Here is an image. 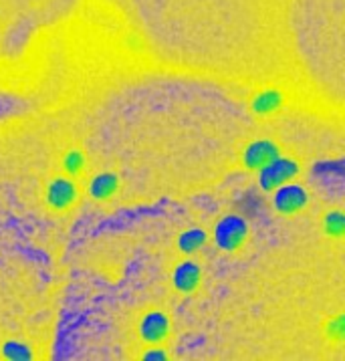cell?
Masks as SVG:
<instances>
[{
  "mask_svg": "<svg viewBox=\"0 0 345 361\" xmlns=\"http://www.w3.org/2000/svg\"><path fill=\"white\" fill-rule=\"evenodd\" d=\"M79 202V188L75 184V180L69 176H55L53 180H49L47 188H44V204L49 210L65 214L73 210Z\"/></svg>",
  "mask_w": 345,
  "mask_h": 361,
  "instance_id": "6da1fadb",
  "label": "cell"
},
{
  "mask_svg": "<svg viewBox=\"0 0 345 361\" xmlns=\"http://www.w3.org/2000/svg\"><path fill=\"white\" fill-rule=\"evenodd\" d=\"M119 188V182H117V176L115 173H99L91 180L89 184V194L93 200L97 202H107L115 196V192Z\"/></svg>",
  "mask_w": 345,
  "mask_h": 361,
  "instance_id": "3957f363",
  "label": "cell"
},
{
  "mask_svg": "<svg viewBox=\"0 0 345 361\" xmlns=\"http://www.w3.org/2000/svg\"><path fill=\"white\" fill-rule=\"evenodd\" d=\"M87 170V154L79 145H71L63 152L61 156V172L63 176H69L73 180H77L79 176H83Z\"/></svg>",
  "mask_w": 345,
  "mask_h": 361,
  "instance_id": "7a4b0ae2",
  "label": "cell"
}]
</instances>
